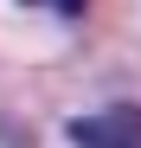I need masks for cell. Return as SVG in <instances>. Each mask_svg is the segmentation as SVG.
<instances>
[{
    "label": "cell",
    "instance_id": "cell-1",
    "mask_svg": "<svg viewBox=\"0 0 141 148\" xmlns=\"http://www.w3.org/2000/svg\"><path fill=\"white\" fill-rule=\"evenodd\" d=\"M70 142L77 148H141V110L135 103H109L70 122Z\"/></svg>",
    "mask_w": 141,
    "mask_h": 148
},
{
    "label": "cell",
    "instance_id": "cell-2",
    "mask_svg": "<svg viewBox=\"0 0 141 148\" xmlns=\"http://www.w3.org/2000/svg\"><path fill=\"white\" fill-rule=\"evenodd\" d=\"M26 7H58V13H64V19H77V13H83V7H90V0H26Z\"/></svg>",
    "mask_w": 141,
    "mask_h": 148
}]
</instances>
